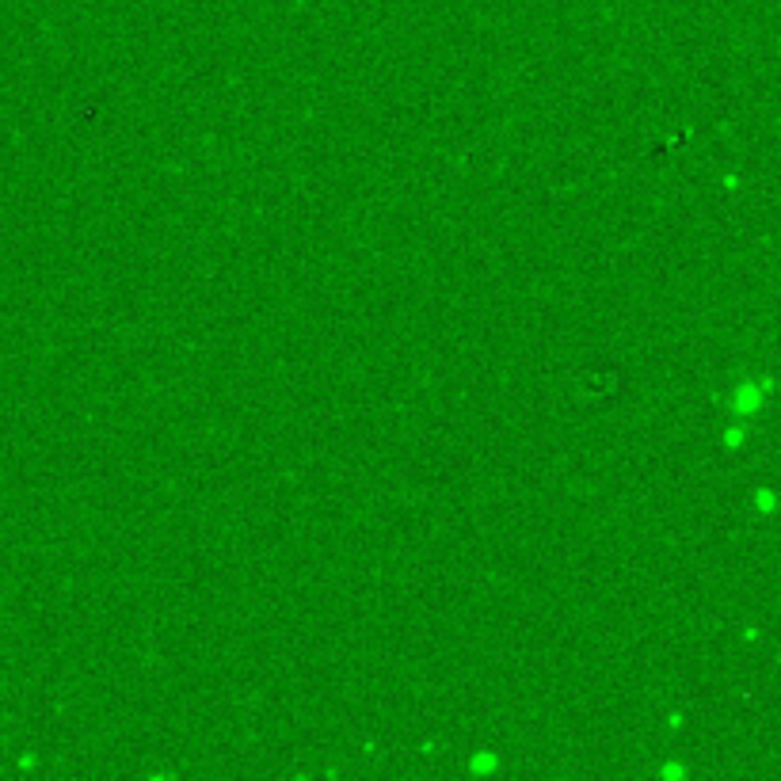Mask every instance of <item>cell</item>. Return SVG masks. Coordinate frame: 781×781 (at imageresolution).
I'll return each instance as SVG.
<instances>
[{"label": "cell", "mask_w": 781, "mask_h": 781, "mask_svg": "<svg viewBox=\"0 0 781 781\" xmlns=\"http://www.w3.org/2000/svg\"><path fill=\"white\" fill-rule=\"evenodd\" d=\"M667 728H671V732H683V713H671V716H667Z\"/></svg>", "instance_id": "8992f818"}, {"label": "cell", "mask_w": 781, "mask_h": 781, "mask_svg": "<svg viewBox=\"0 0 781 781\" xmlns=\"http://www.w3.org/2000/svg\"><path fill=\"white\" fill-rule=\"evenodd\" d=\"M720 183H724V187H728V191H736V187H740V175H724Z\"/></svg>", "instance_id": "52a82bcc"}, {"label": "cell", "mask_w": 781, "mask_h": 781, "mask_svg": "<svg viewBox=\"0 0 781 781\" xmlns=\"http://www.w3.org/2000/svg\"><path fill=\"white\" fill-rule=\"evenodd\" d=\"M751 503H755V511L762 518L778 515V492H773V488H755V492H751Z\"/></svg>", "instance_id": "3957f363"}, {"label": "cell", "mask_w": 781, "mask_h": 781, "mask_svg": "<svg viewBox=\"0 0 781 781\" xmlns=\"http://www.w3.org/2000/svg\"><path fill=\"white\" fill-rule=\"evenodd\" d=\"M659 773H663V778H683L686 766H659Z\"/></svg>", "instance_id": "5b68a950"}, {"label": "cell", "mask_w": 781, "mask_h": 781, "mask_svg": "<svg viewBox=\"0 0 781 781\" xmlns=\"http://www.w3.org/2000/svg\"><path fill=\"white\" fill-rule=\"evenodd\" d=\"M492 770H500V758H495V751H480V755H473L469 758V773H492Z\"/></svg>", "instance_id": "277c9868"}, {"label": "cell", "mask_w": 781, "mask_h": 781, "mask_svg": "<svg viewBox=\"0 0 781 781\" xmlns=\"http://www.w3.org/2000/svg\"><path fill=\"white\" fill-rule=\"evenodd\" d=\"M773 393V378L766 374L762 381H755V378H743L740 385L732 389V416L736 420H755L758 411H762V404H766V396Z\"/></svg>", "instance_id": "6da1fadb"}, {"label": "cell", "mask_w": 781, "mask_h": 781, "mask_svg": "<svg viewBox=\"0 0 781 781\" xmlns=\"http://www.w3.org/2000/svg\"><path fill=\"white\" fill-rule=\"evenodd\" d=\"M747 442H751V420H736L732 427H724V431H720V446H724L728 453H740Z\"/></svg>", "instance_id": "7a4b0ae2"}]
</instances>
